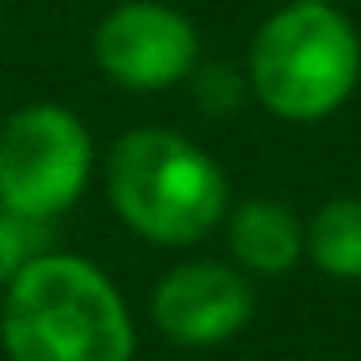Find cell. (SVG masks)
<instances>
[{
  "mask_svg": "<svg viewBox=\"0 0 361 361\" xmlns=\"http://www.w3.org/2000/svg\"><path fill=\"white\" fill-rule=\"evenodd\" d=\"M0 344L9 361H132L136 327L94 259L47 247L5 285Z\"/></svg>",
  "mask_w": 361,
  "mask_h": 361,
  "instance_id": "1",
  "label": "cell"
},
{
  "mask_svg": "<svg viewBox=\"0 0 361 361\" xmlns=\"http://www.w3.org/2000/svg\"><path fill=\"white\" fill-rule=\"evenodd\" d=\"M106 196L153 247H196L230 213V178L209 149L174 128H132L106 153Z\"/></svg>",
  "mask_w": 361,
  "mask_h": 361,
  "instance_id": "2",
  "label": "cell"
},
{
  "mask_svg": "<svg viewBox=\"0 0 361 361\" xmlns=\"http://www.w3.org/2000/svg\"><path fill=\"white\" fill-rule=\"evenodd\" d=\"M361 81V35L327 0H285L255 30L247 85L285 123L336 115Z\"/></svg>",
  "mask_w": 361,
  "mask_h": 361,
  "instance_id": "3",
  "label": "cell"
},
{
  "mask_svg": "<svg viewBox=\"0 0 361 361\" xmlns=\"http://www.w3.org/2000/svg\"><path fill=\"white\" fill-rule=\"evenodd\" d=\"M94 178V136L77 111L60 102H30L0 123V204L56 221Z\"/></svg>",
  "mask_w": 361,
  "mask_h": 361,
  "instance_id": "4",
  "label": "cell"
},
{
  "mask_svg": "<svg viewBox=\"0 0 361 361\" xmlns=\"http://www.w3.org/2000/svg\"><path fill=\"white\" fill-rule=\"evenodd\" d=\"M94 64L119 90L157 94L192 77L200 64V35L161 0H123L94 30Z\"/></svg>",
  "mask_w": 361,
  "mask_h": 361,
  "instance_id": "5",
  "label": "cell"
},
{
  "mask_svg": "<svg viewBox=\"0 0 361 361\" xmlns=\"http://www.w3.org/2000/svg\"><path fill=\"white\" fill-rule=\"evenodd\" d=\"M157 331L178 348H217L234 340L255 314L247 272L221 259H192L170 268L149 298Z\"/></svg>",
  "mask_w": 361,
  "mask_h": 361,
  "instance_id": "6",
  "label": "cell"
},
{
  "mask_svg": "<svg viewBox=\"0 0 361 361\" xmlns=\"http://www.w3.org/2000/svg\"><path fill=\"white\" fill-rule=\"evenodd\" d=\"M226 247L243 272L285 276L306 255V226L281 200L251 196L226 213Z\"/></svg>",
  "mask_w": 361,
  "mask_h": 361,
  "instance_id": "7",
  "label": "cell"
},
{
  "mask_svg": "<svg viewBox=\"0 0 361 361\" xmlns=\"http://www.w3.org/2000/svg\"><path fill=\"white\" fill-rule=\"evenodd\" d=\"M306 255L331 281H361V196H331L306 226Z\"/></svg>",
  "mask_w": 361,
  "mask_h": 361,
  "instance_id": "8",
  "label": "cell"
},
{
  "mask_svg": "<svg viewBox=\"0 0 361 361\" xmlns=\"http://www.w3.org/2000/svg\"><path fill=\"white\" fill-rule=\"evenodd\" d=\"M47 238H51V226L47 221L22 217V213H13V209L0 204V289H5L35 255L47 251Z\"/></svg>",
  "mask_w": 361,
  "mask_h": 361,
  "instance_id": "9",
  "label": "cell"
},
{
  "mask_svg": "<svg viewBox=\"0 0 361 361\" xmlns=\"http://www.w3.org/2000/svg\"><path fill=\"white\" fill-rule=\"evenodd\" d=\"M188 85H192V98H196V106L204 115H230V111H238L243 98H247V90H251L247 77L238 68L221 64V60H200L192 68Z\"/></svg>",
  "mask_w": 361,
  "mask_h": 361,
  "instance_id": "10",
  "label": "cell"
}]
</instances>
